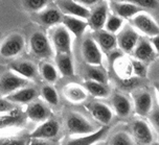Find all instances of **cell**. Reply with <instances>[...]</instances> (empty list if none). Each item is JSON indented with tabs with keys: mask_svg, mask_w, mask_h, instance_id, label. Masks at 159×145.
Listing matches in <instances>:
<instances>
[{
	"mask_svg": "<svg viewBox=\"0 0 159 145\" xmlns=\"http://www.w3.org/2000/svg\"><path fill=\"white\" fill-rule=\"evenodd\" d=\"M82 56L88 66L101 67L103 64V51L91 37H87L82 42Z\"/></svg>",
	"mask_w": 159,
	"mask_h": 145,
	"instance_id": "1",
	"label": "cell"
},
{
	"mask_svg": "<svg viewBox=\"0 0 159 145\" xmlns=\"http://www.w3.org/2000/svg\"><path fill=\"white\" fill-rule=\"evenodd\" d=\"M32 53L39 59H49L53 55V48L48 38L41 32L34 33L30 40Z\"/></svg>",
	"mask_w": 159,
	"mask_h": 145,
	"instance_id": "2",
	"label": "cell"
},
{
	"mask_svg": "<svg viewBox=\"0 0 159 145\" xmlns=\"http://www.w3.org/2000/svg\"><path fill=\"white\" fill-rule=\"evenodd\" d=\"M27 82V79L21 77L12 71L5 72L0 77V95L8 96L13 94L22 88H25Z\"/></svg>",
	"mask_w": 159,
	"mask_h": 145,
	"instance_id": "3",
	"label": "cell"
},
{
	"mask_svg": "<svg viewBox=\"0 0 159 145\" xmlns=\"http://www.w3.org/2000/svg\"><path fill=\"white\" fill-rule=\"evenodd\" d=\"M52 42L56 53H70L71 55V33L63 25L53 28L52 33Z\"/></svg>",
	"mask_w": 159,
	"mask_h": 145,
	"instance_id": "4",
	"label": "cell"
},
{
	"mask_svg": "<svg viewBox=\"0 0 159 145\" xmlns=\"http://www.w3.org/2000/svg\"><path fill=\"white\" fill-rule=\"evenodd\" d=\"M25 46L24 38L20 33L8 36L0 45V55L5 59H12L23 51Z\"/></svg>",
	"mask_w": 159,
	"mask_h": 145,
	"instance_id": "5",
	"label": "cell"
},
{
	"mask_svg": "<svg viewBox=\"0 0 159 145\" xmlns=\"http://www.w3.org/2000/svg\"><path fill=\"white\" fill-rule=\"evenodd\" d=\"M66 126L68 130L75 135H90L95 132L94 126L78 113H70L66 119Z\"/></svg>",
	"mask_w": 159,
	"mask_h": 145,
	"instance_id": "6",
	"label": "cell"
},
{
	"mask_svg": "<svg viewBox=\"0 0 159 145\" xmlns=\"http://www.w3.org/2000/svg\"><path fill=\"white\" fill-rule=\"evenodd\" d=\"M117 46L125 53H133L139 41V35L130 25H125L123 29L116 36Z\"/></svg>",
	"mask_w": 159,
	"mask_h": 145,
	"instance_id": "7",
	"label": "cell"
},
{
	"mask_svg": "<svg viewBox=\"0 0 159 145\" xmlns=\"http://www.w3.org/2000/svg\"><path fill=\"white\" fill-rule=\"evenodd\" d=\"M133 25L138 32L143 33L144 36H148L150 38L159 35V25L156 23V21L146 12L139 13L132 19Z\"/></svg>",
	"mask_w": 159,
	"mask_h": 145,
	"instance_id": "8",
	"label": "cell"
},
{
	"mask_svg": "<svg viewBox=\"0 0 159 145\" xmlns=\"http://www.w3.org/2000/svg\"><path fill=\"white\" fill-rule=\"evenodd\" d=\"M57 4L61 13L66 16H72L86 20L90 17V13H91V11L84 7L75 0H61V1H57Z\"/></svg>",
	"mask_w": 159,
	"mask_h": 145,
	"instance_id": "9",
	"label": "cell"
},
{
	"mask_svg": "<svg viewBox=\"0 0 159 145\" xmlns=\"http://www.w3.org/2000/svg\"><path fill=\"white\" fill-rule=\"evenodd\" d=\"M27 116L25 112L18 108L12 112L0 114V130H7L10 127H20L26 124Z\"/></svg>",
	"mask_w": 159,
	"mask_h": 145,
	"instance_id": "10",
	"label": "cell"
},
{
	"mask_svg": "<svg viewBox=\"0 0 159 145\" xmlns=\"http://www.w3.org/2000/svg\"><path fill=\"white\" fill-rule=\"evenodd\" d=\"M108 18V7L106 2H98L95 7L90 13L88 18V26L91 27L94 32L103 30Z\"/></svg>",
	"mask_w": 159,
	"mask_h": 145,
	"instance_id": "11",
	"label": "cell"
},
{
	"mask_svg": "<svg viewBox=\"0 0 159 145\" xmlns=\"http://www.w3.org/2000/svg\"><path fill=\"white\" fill-rule=\"evenodd\" d=\"M60 132V124L57 120L48 119L47 121L43 122L39 125L34 132L30 135V139H42V140H48L53 139L58 136Z\"/></svg>",
	"mask_w": 159,
	"mask_h": 145,
	"instance_id": "12",
	"label": "cell"
},
{
	"mask_svg": "<svg viewBox=\"0 0 159 145\" xmlns=\"http://www.w3.org/2000/svg\"><path fill=\"white\" fill-rule=\"evenodd\" d=\"M27 118L34 122H45L50 117V111L48 107L41 100H34L28 103L25 110Z\"/></svg>",
	"mask_w": 159,
	"mask_h": 145,
	"instance_id": "13",
	"label": "cell"
},
{
	"mask_svg": "<svg viewBox=\"0 0 159 145\" xmlns=\"http://www.w3.org/2000/svg\"><path fill=\"white\" fill-rule=\"evenodd\" d=\"M110 4L114 15L121 19H133L139 13L144 12V10L137 7L133 1H112Z\"/></svg>",
	"mask_w": 159,
	"mask_h": 145,
	"instance_id": "14",
	"label": "cell"
},
{
	"mask_svg": "<svg viewBox=\"0 0 159 145\" xmlns=\"http://www.w3.org/2000/svg\"><path fill=\"white\" fill-rule=\"evenodd\" d=\"M133 108L139 116H147L153 108L152 95L147 91H137L133 94Z\"/></svg>",
	"mask_w": 159,
	"mask_h": 145,
	"instance_id": "15",
	"label": "cell"
},
{
	"mask_svg": "<svg viewBox=\"0 0 159 145\" xmlns=\"http://www.w3.org/2000/svg\"><path fill=\"white\" fill-rule=\"evenodd\" d=\"M87 110L96 121L104 125H108L113 118L112 110L103 102H91L87 106Z\"/></svg>",
	"mask_w": 159,
	"mask_h": 145,
	"instance_id": "16",
	"label": "cell"
},
{
	"mask_svg": "<svg viewBox=\"0 0 159 145\" xmlns=\"http://www.w3.org/2000/svg\"><path fill=\"white\" fill-rule=\"evenodd\" d=\"M133 55L137 61H140L143 63H149V62L154 61L157 56V53L155 52L151 42L141 38L139 39L138 43L133 51Z\"/></svg>",
	"mask_w": 159,
	"mask_h": 145,
	"instance_id": "17",
	"label": "cell"
},
{
	"mask_svg": "<svg viewBox=\"0 0 159 145\" xmlns=\"http://www.w3.org/2000/svg\"><path fill=\"white\" fill-rule=\"evenodd\" d=\"M63 14L57 7H46L43 11L36 14V21L44 26H52L61 23L63 20Z\"/></svg>",
	"mask_w": 159,
	"mask_h": 145,
	"instance_id": "18",
	"label": "cell"
},
{
	"mask_svg": "<svg viewBox=\"0 0 159 145\" xmlns=\"http://www.w3.org/2000/svg\"><path fill=\"white\" fill-rule=\"evenodd\" d=\"M10 69L25 79H35L38 76L36 65L30 61H14L10 64Z\"/></svg>",
	"mask_w": 159,
	"mask_h": 145,
	"instance_id": "19",
	"label": "cell"
},
{
	"mask_svg": "<svg viewBox=\"0 0 159 145\" xmlns=\"http://www.w3.org/2000/svg\"><path fill=\"white\" fill-rule=\"evenodd\" d=\"M93 40L96 42L98 47L103 52L110 53L114 51L117 47V39H116L115 35L106 32V30H99L96 32L94 35Z\"/></svg>",
	"mask_w": 159,
	"mask_h": 145,
	"instance_id": "20",
	"label": "cell"
},
{
	"mask_svg": "<svg viewBox=\"0 0 159 145\" xmlns=\"http://www.w3.org/2000/svg\"><path fill=\"white\" fill-rule=\"evenodd\" d=\"M63 26L69 32L71 35H73L75 38H80L83 36L86 28L88 27V22L86 20L76 18V17L72 16H63V20H62Z\"/></svg>",
	"mask_w": 159,
	"mask_h": 145,
	"instance_id": "21",
	"label": "cell"
},
{
	"mask_svg": "<svg viewBox=\"0 0 159 145\" xmlns=\"http://www.w3.org/2000/svg\"><path fill=\"white\" fill-rule=\"evenodd\" d=\"M132 132L134 134V137L143 144H151L153 143L152 130L150 129L149 124L143 120H135L132 124Z\"/></svg>",
	"mask_w": 159,
	"mask_h": 145,
	"instance_id": "22",
	"label": "cell"
},
{
	"mask_svg": "<svg viewBox=\"0 0 159 145\" xmlns=\"http://www.w3.org/2000/svg\"><path fill=\"white\" fill-rule=\"evenodd\" d=\"M39 93L35 88H22L17 92L7 96V100L12 103H30L38 97Z\"/></svg>",
	"mask_w": 159,
	"mask_h": 145,
	"instance_id": "23",
	"label": "cell"
},
{
	"mask_svg": "<svg viewBox=\"0 0 159 145\" xmlns=\"http://www.w3.org/2000/svg\"><path fill=\"white\" fill-rule=\"evenodd\" d=\"M112 106L115 114L121 118H126L132 112V103L130 99L123 94H115L112 97Z\"/></svg>",
	"mask_w": 159,
	"mask_h": 145,
	"instance_id": "24",
	"label": "cell"
},
{
	"mask_svg": "<svg viewBox=\"0 0 159 145\" xmlns=\"http://www.w3.org/2000/svg\"><path fill=\"white\" fill-rule=\"evenodd\" d=\"M64 95L67 100L73 103L83 102L88 97V92L84 87L76 84H69L64 88Z\"/></svg>",
	"mask_w": 159,
	"mask_h": 145,
	"instance_id": "25",
	"label": "cell"
},
{
	"mask_svg": "<svg viewBox=\"0 0 159 145\" xmlns=\"http://www.w3.org/2000/svg\"><path fill=\"white\" fill-rule=\"evenodd\" d=\"M107 130L108 127L103 126L102 129L95 130L94 133L90 134V135H84V136H80L78 138L70 139L66 143V145H93L106 135Z\"/></svg>",
	"mask_w": 159,
	"mask_h": 145,
	"instance_id": "26",
	"label": "cell"
},
{
	"mask_svg": "<svg viewBox=\"0 0 159 145\" xmlns=\"http://www.w3.org/2000/svg\"><path fill=\"white\" fill-rule=\"evenodd\" d=\"M56 65L63 76L75 75V67L70 53H56Z\"/></svg>",
	"mask_w": 159,
	"mask_h": 145,
	"instance_id": "27",
	"label": "cell"
},
{
	"mask_svg": "<svg viewBox=\"0 0 159 145\" xmlns=\"http://www.w3.org/2000/svg\"><path fill=\"white\" fill-rule=\"evenodd\" d=\"M114 71L116 74L119 76V78L123 79H128L132 77V65H131V59H127L123 55L121 58L116 59L114 63L112 64Z\"/></svg>",
	"mask_w": 159,
	"mask_h": 145,
	"instance_id": "28",
	"label": "cell"
},
{
	"mask_svg": "<svg viewBox=\"0 0 159 145\" xmlns=\"http://www.w3.org/2000/svg\"><path fill=\"white\" fill-rule=\"evenodd\" d=\"M85 89L88 93H90L94 97H108L110 95V89L107 85L99 84V82L87 81L85 82Z\"/></svg>",
	"mask_w": 159,
	"mask_h": 145,
	"instance_id": "29",
	"label": "cell"
},
{
	"mask_svg": "<svg viewBox=\"0 0 159 145\" xmlns=\"http://www.w3.org/2000/svg\"><path fill=\"white\" fill-rule=\"evenodd\" d=\"M125 25H126L125 24V20L113 14V15L108 16L104 28L106 32L116 36V35H118L121 29H123Z\"/></svg>",
	"mask_w": 159,
	"mask_h": 145,
	"instance_id": "30",
	"label": "cell"
},
{
	"mask_svg": "<svg viewBox=\"0 0 159 145\" xmlns=\"http://www.w3.org/2000/svg\"><path fill=\"white\" fill-rule=\"evenodd\" d=\"M85 74H86V77L88 78V81L107 85L106 72H105L103 69H101L99 67L87 66L85 68Z\"/></svg>",
	"mask_w": 159,
	"mask_h": 145,
	"instance_id": "31",
	"label": "cell"
},
{
	"mask_svg": "<svg viewBox=\"0 0 159 145\" xmlns=\"http://www.w3.org/2000/svg\"><path fill=\"white\" fill-rule=\"evenodd\" d=\"M40 74L48 82H56L58 79V70L49 62H44L40 66Z\"/></svg>",
	"mask_w": 159,
	"mask_h": 145,
	"instance_id": "32",
	"label": "cell"
},
{
	"mask_svg": "<svg viewBox=\"0 0 159 145\" xmlns=\"http://www.w3.org/2000/svg\"><path fill=\"white\" fill-rule=\"evenodd\" d=\"M41 95L44 98V100L50 106H57L59 103V95L57 93L56 89L49 85L44 86L41 89Z\"/></svg>",
	"mask_w": 159,
	"mask_h": 145,
	"instance_id": "33",
	"label": "cell"
},
{
	"mask_svg": "<svg viewBox=\"0 0 159 145\" xmlns=\"http://www.w3.org/2000/svg\"><path fill=\"white\" fill-rule=\"evenodd\" d=\"M25 10L30 11V12L39 13L47 7L48 1L46 0H26L22 2Z\"/></svg>",
	"mask_w": 159,
	"mask_h": 145,
	"instance_id": "34",
	"label": "cell"
},
{
	"mask_svg": "<svg viewBox=\"0 0 159 145\" xmlns=\"http://www.w3.org/2000/svg\"><path fill=\"white\" fill-rule=\"evenodd\" d=\"M28 137L24 136H8V137H0V145H27Z\"/></svg>",
	"mask_w": 159,
	"mask_h": 145,
	"instance_id": "35",
	"label": "cell"
},
{
	"mask_svg": "<svg viewBox=\"0 0 159 145\" xmlns=\"http://www.w3.org/2000/svg\"><path fill=\"white\" fill-rule=\"evenodd\" d=\"M110 145H134V142L129 134L119 132L111 138Z\"/></svg>",
	"mask_w": 159,
	"mask_h": 145,
	"instance_id": "36",
	"label": "cell"
},
{
	"mask_svg": "<svg viewBox=\"0 0 159 145\" xmlns=\"http://www.w3.org/2000/svg\"><path fill=\"white\" fill-rule=\"evenodd\" d=\"M131 65H132V72L136 77L143 78L147 76V67L144 63L140 61H137L135 59H131Z\"/></svg>",
	"mask_w": 159,
	"mask_h": 145,
	"instance_id": "37",
	"label": "cell"
},
{
	"mask_svg": "<svg viewBox=\"0 0 159 145\" xmlns=\"http://www.w3.org/2000/svg\"><path fill=\"white\" fill-rule=\"evenodd\" d=\"M133 2L143 10H144V8H156L159 5V2L157 0H135Z\"/></svg>",
	"mask_w": 159,
	"mask_h": 145,
	"instance_id": "38",
	"label": "cell"
},
{
	"mask_svg": "<svg viewBox=\"0 0 159 145\" xmlns=\"http://www.w3.org/2000/svg\"><path fill=\"white\" fill-rule=\"evenodd\" d=\"M16 106L12 102H10L7 99L0 98V114H4V113H8L12 112L16 109Z\"/></svg>",
	"mask_w": 159,
	"mask_h": 145,
	"instance_id": "39",
	"label": "cell"
},
{
	"mask_svg": "<svg viewBox=\"0 0 159 145\" xmlns=\"http://www.w3.org/2000/svg\"><path fill=\"white\" fill-rule=\"evenodd\" d=\"M120 85L126 89H132L138 85V77H131L128 79H123L120 81Z\"/></svg>",
	"mask_w": 159,
	"mask_h": 145,
	"instance_id": "40",
	"label": "cell"
},
{
	"mask_svg": "<svg viewBox=\"0 0 159 145\" xmlns=\"http://www.w3.org/2000/svg\"><path fill=\"white\" fill-rule=\"evenodd\" d=\"M78 2L81 5H83L84 7L90 10L91 7H95L99 1H96V0H80V1H78Z\"/></svg>",
	"mask_w": 159,
	"mask_h": 145,
	"instance_id": "41",
	"label": "cell"
},
{
	"mask_svg": "<svg viewBox=\"0 0 159 145\" xmlns=\"http://www.w3.org/2000/svg\"><path fill=\"white\" fill-rule=\"evenodd\" d=\"M151 121L155 124V126L159 130V109L153 111L151 113Z\"/></svg>",
	"mask_w": 159,
	"mask_h": 145,
	"instance_id": "42",
	"label": "cell"
},
{
	"mask_svg": "<svg viewBox=\"0 0 159 145\" xmlns=\"http://www.w3.org/2000/svg\"><path fill=\"white\" fill-rule=\"evenodd\" d=\"M28 145H52L48 140H42V139H30Z\"/></svg>",
	"mask_w": 159,
	"mask_h": 145,
	"instance_id": "43",
	"label": "cell"
},
{
	"mask_svg": "<svg viewBox=\"0 0 159 145\" xmlns=\"http://www.w3.org/2000/svg\"><path fill=\"white\" fill-rule=\"evenodd\" d=\"M150 42H151V44H152L153 48H154L155 52L157 53V55H159V35L154 37V38H151Z\"/></svg>",
	"mask_w": 159,
	"mask_h": 145,
	"instance_id": "44",
	"label": "cell"
},
{
	"mask_svg": "<svg viewBox=\"0 0 159 145\" xmlns=\"http://www.w3.org/2000/svg\"><path fill=\"white\" fill-rule=\"evenodd\" d=\"M156 91H157V96H158V100H159V84H156Z\"/></svg>",
	"mask_w": 159,
	"mask_h": 145,
	"instance_id": "45",
	"label": "cell"
},
{
	"mask_svg": "<svg viewBox=\"0 0 159 145\" xmlns=\"http://www.w3.org/2000/svg\"><path fill=\"white\" fill-rule=\"evenodd\" d=\"M150 145H159V142H153V143H151Z\"/></svg>",
	"mask_w": 159,
	"mask_h": 145,
	"instance_id": "46",
	"label": "cell"
},
{
	"mask_svg": "<svg viewBox=\"0 0 159 145\" xmlns=\"http://www.w3.org/2000/svg\"><path fill=\"white\" fill-rule=\"evenodd\" d=\"M98 145H104V144H98Z\"/></svg>",
	"mask_w": 159,
	"mask_h": 145,
	"instance_id": "47",
	"label": "cell"
}]
</instances>
